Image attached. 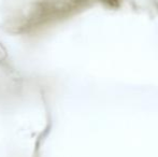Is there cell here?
I'll return each instance as SVG.
<instances>
[{"label": "cell", "mask_w": 158, "mask_h": 157, "mask_svg": "<svg viewBox=\"0 0 158 157\" xmlns=\"http://www.w3.org/2000/svg\"><path fill=\"white\" fill-rule=\"evenodd\" d=\"M104 1L108 2L110 6H117V4H118L119 0H104Z\"/></svg>", "instance_id": "1"}]
</instances>
